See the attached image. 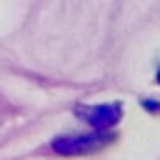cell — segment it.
<instances>
[{
    "mask_svg": "<svg viewBox=\"0 0 160 160\" xmlns=\"http://www.w3.org/2000/svg\"><path fill=\"white\" fill-rule=\"evenodd\" d=\"M78 118H82L92 130L108 132L115 122H120L122 118V105L120 102H105V105H82L75 110Z\"/></svg>",
    "mask_w": 160,
    "mask_h": 160,
    "instance_id": "obj_2",
    "label": "cell"
},
{
    "mask_svg": "<svg viewBox=\"0 0 160 160\" xmlns=\"http://www.w3.org/2000/svg\"><path fill=\"white\" fill-rule=\"evenodd\" d=\"M142 105H145L148 110H152V112H160V105H158V102H152V100H142Z\"/></svg>",
    "mask_w": 160,
    "mask_h": 160,
    "instance_id": "obj_3",
    "label": "cell"
},
{
    "mask_svg": "<svg viewBox=\"0 0 160 160\" xmlns=\"http://www.w3.org/2000/svg\"><path fill=\"white\" fill-rule=\"evenodd\" d=\"M158 82H160V70H158Z\"/></svg>",
    "mask_w": 160,
    "mask_h": 160,
    "instance_id": "obj_4",
    "label": "cell"
},
{
    "mask_svg": "<svg viewBox=\"0 0 160 160\" xmlns=\"http://www.w3.org/2000/svg\"><path fill=\"white\" fill-rule=\"evenodd\" d=\"M112 140V132H82V135H62L52 140V150L60 155H88L105 148Z\"/></svg>",
    "mask_w": 160,
    "mask_h": 160,
    "instance_id": "obj_1",
    "label": "cell"
}]
</instances>
